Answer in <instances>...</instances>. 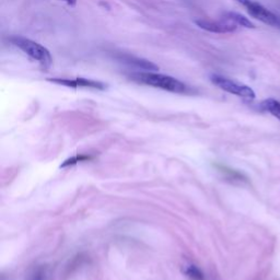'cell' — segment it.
I'll use <instances>...</instances> for the list:
<instances>
[{"instance_id":"obj_1","label":"cell","mask_w":280,"mask_h":280,"mask_svg":"<svg viewBox=\"0 0 280 280\" xmlns=\"http://www.w3.org/2000/svg\"><path fill=\"white\" fill-rule=\"evenodd\" d=\"M134 81L142 84L149 85L157 89H161L164 91L173 92V93H188L189 88L186 87L182 81L177 80L176 78L171 76L155 74L151 71H146V73H136L131 76Z\"/></svg>"},{"instance_id":"obj_2","label":"cell","mask_w":280,"mask_h":280,"mask_svg":"<svg viewBox=\"0 0 280 280\" xmlns=\"http://www.w3.org/2000/svg\"><path fill=\"white\" fill-rule=\"evenodd\" d=\"M10 42L27 56H30L32 59L40 63L44 68H47L52 65L53 59L51 53L46 47L42 46L39 43L22 37H12L10 38Z\"/></svg>"},{"instance_id":"obj_3","label":"cell","mask_w":280,"mask_h":280,"mask_svg":"<svg viewBox=\"0 0 280 280\" xmlns=\"http://www.w3.org/2000/svg\"><path fill=\"white\" fill-rule=\"evenodd\" d=\"M210 80L213 84H216L218 88L228 93H231V95L238 96L246 100L255 99V92L252 88H250L248 85L236 82L234 80H231V79L219 75H212L210 77Z\"/></svg>"},{"instance_id":"obj_4","label":"cell","mask_w":280,"mask_h":280,"mask_svg":"<svg viewBox=\"0 0 280 280\" xmlns=\"http://www.w3.org/2000/svg\"><path fill=\"white\" fill-rule=\"evenodd\" d=\"M246 8L250 16H252L256 20L261 21V22L265 24L280 28V18L276 16L274 12H271L267 8H265V7L262 6L261 4L252 2L246 7Z\"/></svg>"},{"instance_id":"obj_5","label":"cell","mask_w":280,"mask_h":280,"mask_svg":"<svg viewBox=\"0 0 280 280\" xmlns=\"http://www.w3.org/2000/svg\"><path fill=\"white\" fill-rule=\"evenodd\" d=\"M195 23L198 27L212 33H232L236 30V24L230 22V21H227V20L225 22H218V21L198 19V20H195Z\"/></svg>"},{"instance_id":"obj_6","label":"cell","mask_w":280,"mask_h":280,"mask_svg":"<svg viewBox=\"0 0 280 280\" xmlns=\"http://www.w3.org/2000/svg\"><path fill=\"white\" fill-rule=\"evenodd\" d=\"M121 60L124 63L132 65V66H135L136 68L141 69V70H147V71H154V70H159V67L154 65L153 63L138 58V57H134V56H123L121 57Z\"/></svg>"},{"instance_id":"obj_7","label":"cell","mask_w":280,"mask_h":280,"mask_svg":"<svg viewBox=\"0 0 280 280\" xmlns=\"http://www.w3.org/2000/svg\"><path fill=\"white\" fill-rule=\"evenodd\" d=\"M52 279H53L52 270L48 266H45V265H41V266L34 267L26 277V280H52Z\"/></svg>"},{"instance_id":"obj_8","label":"cell","mask_w":280,"mask_h":280,"mask_svg":"<svg viewBox=\"0 0 280 280\" xmlns=\"http://www.w3.org/2000/svg\"><path fill=\"white\" fill-rule=\"evenodd\" d=\"M224 18L225 20L230 21V22H232L236 25H240L246 28H255V25L252 21L248 20L246 17H244L243 14L236 13V12H226Z\"/></svg>"},{"instance_id":"obj_9","label":"cell","mask_w":280,"mask_h":280,"mask_svg":"<svg viewBox=\"0 0 280 280\" xmlns=\"http://www.w3.org/2000/svg\"><path fill=\"white\" fill-rule=\"evenodd\" d=\"M75 82H76V89L77 88H89V89H96V90H105L106 89L105 83H103L101 81L92 80V79L76 78Z\"/></svg>"},{"instance_id":"obj_10","label":"cell","mask_w":280,"mask_h":280,"mask_svg":"<svg viewBox=\"0 0 280 280\" xmlns=\"http://www.w3.org/2000/svg\"><path fill=\"white\" fill-rule=\"evenodd\" d=\"M216 168L218 169V171L221 172L222 174H225L226 177L230 179H233V181H241V182L246 181V177L239 171H235L227 166H224V164H216Z\"/></svg>"},{"instance_id":"obj_11","label":"cell","mask_w":280,"mask_h":280,"mask_svg":"<svg viewBox=\"0 0 280 280\" xmlns=\"http://www.w3.org/2000/svg\"><path fill=\"white\" fill-rule=\"evenodd\" d=\"M261 107L264 111L269 112L272 116L280 120V102L274 99H267L261 103Z\"/></svg>"},{"instance_id":"obj_12","label":"cell","mask_w":280,"mask_h":280,"mask_svg":"<svg viewBox=\"0 0 280 280\" xmlns=\"http://www.w3.org/2000/svg\"><path fill=\"white\" fill-rule=\"evenodd\" d=\"M93 159V157L90 155V154H76L74 157L69 158V159H67L66 161H64V163L61 164V168H66V167H70V166H75V164L77 163H80V162H87V161H90Z\"/></svg>"},{"instance_id":"obj_13","label":"cell","mask_w":280,"mask_h":280,"mask_svg":"<svg viewBox=\"0 0 280 280\" xmlns=\"http://www.w3.org/2000/svg\"><path fill=\"white\" fill-rule=\"evenodd\" d=\"M185 275L192 280H204V275L203 272L200 271L198 267H196L195 265H189V266H185L184 268Z\"/></svg>"},{"instance_id":"obj_14","label":"cell","mask_w":280,"mask_h":280,"mask_svg":"<svg viewBox=\"0 0 280 280\" xmlns=\"http://www.w3.org/2000/svg\"><path fill=\"white\" fill-rule=\"evenodd\" d=\"M235 2H236V3H239V4H241V5L244 6V7H247L251 3H252V0H235Z\"/></svg>"},{"instance_id":"obj_15","label":"cell","mask_w":280,"mask_h":280,"mask_svg":"<svg viewBox=\"0 0 280 280\" xmlns=\"http://www.w3.org/2000/svg\"><path fill=\"white\" fill-rule=\"evenodd\" d=\"M61 2H65L69 6H76L77 4V0H61Z\"/></svg>"}]
</instances>
